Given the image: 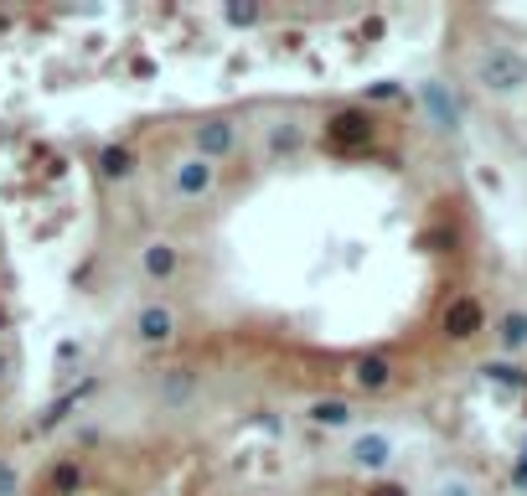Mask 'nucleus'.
I'll return each instance as SVG.
<instances>
[{
	"mask_svg": "<svg viewBox=\"0 0 527 496\" xmlns=\"http://www.w3.org/2000/svg\"><path fill=\"white\" fill-rule=\"evenodd\" d=\"M471 78L481 83V93H491V99H517V93L527 88V57L507 42H491L476 52L471 62Z\"/></svg>",
	"mask_w": 527,
	"mask_h": 496,
	"instance_id": "f257e3e1",
	"label": "nucleus"
},
{
	"mask_svg": "<svg viewBox=\"0 0 527 496\" xmlns=\"http://www.w3.org/2000/svg\"><path fill=\"white\" fill-rule=\"evenodd\" d=\"M372 140H378V119H372L367 104H336L321 119V145L331 155H362Z\"/></svg>",
	"mask_w": 527,
	"mask_h": 496,
	"instance_id": "f03ea898",
	"label": "nucleus"
},
{
	"mask_svg": "<svg viewBox=\"0 0 527 496\" xmlns=\"http://www.w3.org/2000/svg\"><path fill=\"white\" fill-rule=\"evenodd\" d=\"M166 186H171V197H176L181 207H202V202L217 197V186H223V166H212V161H202V155L181 150L176 161H171Z\"/></svg>",
	"mask_w": 527,
	"mask_h": 496,
	"instance_id": "7ed1b4c3",
	"label": "nucleus"
},
{
	"mask_svg": "<svg viewBox=\"0 0 527 496\" xmlns=\"http://www.w3.org/2000/svg\"><path fill=\"white\" fill-rule=\"evenodd\" d=\"M192 145V155H202V161H212V166H223V161H233L238 155V145H243V119L238 114H202L197 124H192V135H186Z\"/></svg>",
	"mask_w": 527,
	"mask_h": 496,
	"instance_id": "20e7f679",
	"label": "nucleus"
},
{
	"mask_svg": "<svg viewBox=\"0 0 527 496\" xmlns=\"http://www.w3.org/2000/svg\"><path fill=\"white\" fill-rule=\"evenodd\" d=\"M130 336H135L140 352H166V347H176V336H181V316L166 300H145L130 316Z\"/></svg>",
	"mask_w": 527,
	"mask_h": 496,
	"instance_id": "39448f33",
	"label": "nucleus"
},
{
	"mask_svg": "<svg viewBox=\"0 0 527 496\" xmlns=\"http://www.w3.org/2000/svg\"><path fill=\"white\" fill-rule=\"evenodd\" d=\"M393 460H398V440L388 429H357L347 440V465L362 476H383Z\"/></svg>",
	"mask_w": 527,
	"mask_h": 496,
	"instance_id": "423d86ee",
	"label": "nucleus"
},
{
	"mask_svg": "<svg viewBox=\"0 0 527 496\" xmlns=\"http://www.w3.org/2000/svg\"><path fill=\"white\" fill-rule=\"evenodd\" d=\"M135 269H140L145 285H171V279L181 274V243L166 238V233H150L135 248Z\"/></svg>",
	"mask_w": 527,
	"mask_h": 496,
	"instance_id": "0eeeda50",
	"label": "nucleus"
},
{
	"mask_svg": "<svg viewBox=\"0 0 527 496\" xmlns=\"http://www.w3.org/2000/svg\"><path fill=\"white\" fill-rule=\"evenodd\" d=\"M305 140H310V130H305L300 114H274V119L264 124V161H269V166L295 161V155H305Z\"/></svg>",
	"mask_w": 527,
	"mask_h": 496,
	"instance_id": "6e6552de",
	"label": "nucleus"
},
{
	"mask_svg": "<svg viewBox=\"0 0 527 496\" xmlns=\"http://www.w3.org/2000/svg\"><path fill=\"white\" fill-rule=\"evenodd\" d=\"M393 378H398V367H393L388 352H362V357L347 362V383H352L357 393H388Z\"/></svg>",
	"mask_w": 527,
	"mask_h": 496,
	"instance_id": "1a4fd4ad",
	"label": "nucleus"
},
{
	"mask_svg": "<svg viewBox=\"0 0 527 496\" xmlns=\"http://www.w3.org/2000/svg\"><path fill=\"white\" fill-rule=\"evenodd\" d=\"M419 104H424L429 124H434L440 135H455V130H460V99L450 93V83L424 78V83H419Z\"/></svg>",
	"mask_w": 527,
	"mask_h": 496,
	"instance_id": "9d476101",
	"label": "nucleus"
},
{
	"mask_svg": "<svg viewBox=\"0 0 527 496\" xmlns=\"http://www.w3.org/2000/svg\"><path fill=\"white\" fill-rule=\"evenodd\" d=\"M88 491V465L83 455H57L42 471V496H83Z\"/></svg>",
	"mask_w": 527,
	"mask_h": 496,
	"instance_id": "9b49d317",
	"label": "nucleus"
},
{
	"mask_svg": "<svg viewBox=\"0 0 527 496\" xmlns=\"http://www.w3.org/2000/svg\"><path fill=\"white\" fill-rule=\"evenodd\" d=\"M440 331H445L450 341H471V336H481V331H486V310H481V300L455 295V300L445 305V316H440Z\"/></svg>",
	"mask_w": 527,
	"mask_h": 496,
	"instance_id": "f8f14e48",
	"label": "nucleus"
},
{
	"mask_svg": "<svg viewBox=\"0 0 527 496\" xmlns=\"http://www.w3.org/2000/svg\"><path fill=\"white\" fill-rule=\"evenodd\" d=\"M93 166H99V176L104 181H135L140 176V150L135 145H124V140H109L104 150H99V161H93Z\"/></svg>",
	"mask_w": 527,
	"mask_h": 496,
	"instance_id": "ddd939ff",
	"label": "nucleus"
},
{
	"mask_svg": "<svg viewBox=\"0 0 527 496\" xmlns=\"http://www.w3.org/2000/svg\"><path fill=\"white\" fill-rule=\"evenodd\" d=\"M305 419L316 424V429H352L357 409H352V398L326 393V398H310V403H305Z\"/></svg>",
	"mask_w": 527,
	"mask_h": 496,
	"instance_id": "4468645a",
	"label": "nucleus"
},
{
	"mask_svg": "<svg viewBox=\"0 0 527 496\" xmlns=\"http://www.w3.org/2000/svg\"><path fill=\"white\" fill-rule=\"evenodd\" d=\"M429 496H481V481L465 471H445V476H434Z\"/></svg>",
	"mask_w": 527,
	"mask_h": 496,
	"instance_id": "2eb2a0df",
	"label": "nucleus"
},
{
	"mask_svg": "<svg viewBox=\"0 0 527 496\" xmlns=\"http://www.w3.org/2000/svg\"><path fill=\"white\" fill-rule=\"evenodd\" d=\"M496 336H502L507 352H522V347H527V316H522V310H507L502 326H496Z\"/></svg>",
	"mask_w": 527,
	"mask_h": 496,
	"instance_id": "dca6fc26",
	"label": "nucleus"
},
{
	"mask_svg": "<svg viewBox=\"0 0 527 496\" xmlns=\"http://www.w3.org/2000/svg\"><path fill=\"white\" fill-rule=\"evenodd\" d=\"M481 372H486L491 383H507V388H527V372H522L517 362H486Z\"/></svg>",
	"mask_w": 527,
	"mask_h": 496,
	"instance_id": "f3484780",
	"label": "nucleus"
},
{
	"mask_svg": "<svg viewBox=\"0 0 527 496\" xmlns=\"http://www.w3.org/2000/svg\"><path fill=\"white\" fill-rule=\"evenodd\" d=\"M223 21H228V26H259V21H264V6H254V0H248V6H238V0H228V6H223Z\"/></svg>",
	"mask_w": 527,
	"mask_h": 496,
	"instance_id": "a211bd4d",
	"label": "nucleus"
},
{
	"mask_svg": "<svg viewBox=\"0 0 527 496\" xmlns=\"http://www.w3.org/2000/svg\"><path fill=\"white\" fill-rule=\"evenodd\" d=\"M0 496H21V471L0 455Z\"/></svg>",
	"mask_w": 527,
	"mask_h": 496,
	"instance_id": "6ab92c4d",
	"label": "nucleus"
},
{
	"mask_svg": "<svg viewBox=\"0 0 527 496\" xmlns=\"http://www.w3.org/2000/svg\"><path fill=\"white\" fill-rule=\"evenodd\" d=\"M367 496H409V486H398V481H372Z\"/></svg>",
	"mask_w": 527,
	"mask_h": 496,
	"instance_id": "aec40b11",
	"label": "nucleus"
},
{
	"mask_svg": "<svg viewBox=\"0 0 527 496\" xmlns=\"http://www.w3.org/2000/svg\"><path fill=\"white\" fill-rule=\"evenodd\" d=\"M16 372V347H0V383H11Z\"/></svg>",
	"mask_w": 527,
	"mask_h": 496,
	"instance_id": "412c9836",
	"label": "nucleus"
},
{
	"mask_svg": "<svg viewBox=\"0 0 527 496\" xmlns=\"http://www.w3.org/2000/svg\"><path fill=\"white\" fill-rule=\"evenodd\" d=\"M367 99H398V83H378V88L367 93Z\"/></svg>",
	"mask_w": 527,
	"mask_h": 496,
	"instance_id": "4be33fe9",
	"label": "nucleus"
},
{
	"mask_svg": "<svg viewBox=\"0 0 527 496\" xmlns=\"http://www.w3.org/2000/svg\"><path fill=\"white\" fill-rule=\"evenodd\" d=\"M11 331V310H6V300H0V336Z\"/></svg>",
	"mask_w": 527,
	"mask_h": 496,
	"instance_id": "5701e85b",
	"label": "nucleus"
},
{
	"mask_svg": "<svg viewBox=\"0 0 527 496\" xmlns=\"http://www.w3.org/2000/svg\"><path fill=\"white\" fill-rule=\"evenodd\" d=\"M150 496H161V491H150Z\"/></svg>",
	"mask_w": 527,
	"mask_h": 496,
	"instance_id": "b1692460",
	"label": "nucleus"
}]
</instances>
